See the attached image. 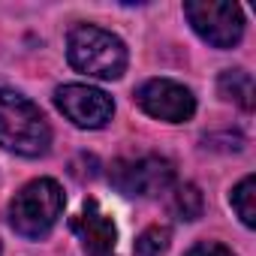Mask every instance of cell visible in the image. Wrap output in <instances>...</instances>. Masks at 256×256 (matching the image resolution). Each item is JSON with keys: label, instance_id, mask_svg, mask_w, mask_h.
<instances>
[{"label": "cell", "instance_id": "5", "mask_svg": "<svg viewBox=\"0 0 256 256\" xmlns=\"http://www.w3.org/2000/svg\"><path fill=\"white\" fill-rule=\"evenodd\" d=\"M190 28L214 48H232L244 36V12L238 4H217V0H193L184 4Z\"/></svg>", "mask_w": 256, "mask_h": 256}, {"label": "cell", "instance_id": "7", "mask_svg": "<svg viewBox=\"0 0 256 256\" xmlns=\"http://www.w3.org/2000/svg\"><path fill=\"white\" fill-rule=\"evenodd\" d=\"M136 102L145 114L166 120V124H184L196 114V96L190 88L172 82V78H151L136 90Z\"/></svg>", "mask_w": 256, "mask_h": 256}, {"label": "cell", "instance_id": "2", "mask_svg": "<svg viewBox=\"0 0 256 256\" xmlns=\"http://www.w3.org/2000/svg\"><path fill=\"white\" fill-rule=\"evenodd\" d=\"M66 60L76 72L88 78H120L126 70V46L112 30L96 24H76L66 36Z\"/></svg>", "mask_w": 256, "mask_h": 256}, {"label": "cell", "instance_id": "11", "mask_svg": "<svg viewBox=\"0 0 256 256\" xmlns=\"http://www.w3.org/2000/svg\"><path fill=\"white\" fill-rule=\"evenodd\" d=\"M169 238H172L169 226H151V229H145V232L136 238L133 253H136V256H163V253L169 250Z\"/></svg>", "mask_w": 256, "mask_h": 256}, {"label": "cell", "instance_id": "10", "mask_svg": "<svg viewBox=\"0 0 256 256\" xmlns=\"http://www.w3.org/2000/svg\"><path fill=\"white\" fill-rule=\"evenodd\" d=\"M253 199H256V178H253V175H247V178H241V181H238V187H235V190H232V196H229V202H232L235 214L241 217V223H244L247 229H253V226H256V205H253Z\"/></svg>", "mask_w": 256, "mask_h": 256}, {"label": "cell", "instance_id": "1", "mask_svg": "<svg viewBox=\"0 0 256 256\" xmlns=\"http://www.w3.org/2000/svg\"><path fill=\"white\" fill-rule=\"evenodd\" d=\"M52 145V126L40 106L24 94L0 88V148L18 157H42Z\"/></svg>", "mask_w": 256, "mask_h": 256}, {"label": "cell", "instance_id": "4", "mask_svg": "<svg viewBox=\"0 0 256 256\" xmlns=\"http://www.w3.org/2000/svg\"><path fill=\"white\" fill-rule=\"evenodd\" d=\"M108 181L118 193L124 196H139V199H154L166 190L175 187V166L166 157L145 154L133 160H118L108 169Z\"/></svg>", "mask_w": 256, "mask_h": 256}, {"label": "cell", "instance_id": "9", "mask_svg": "<svg viewBox=\"0 0 256 256\" xmlns=\"http://www.w3.org/2000/svg\"><path fill=\"white\" fill-rule=\"evenodd\" d=\"M217 90H220L223 100H232L244 112H253V94L256 90H253V76L247 70H226V72H220Z\"/></svg>", "mask_w": 256, "mask_h": 256}, {"label": "cell", "instance_id": "6", "mask_svg": "<svg viewBox=\"0 0 256 256\" xmlns=\"http://www.w3.org/2000/svg\"><path fill=\"white\" fill-rule=\"evenodd\" d=\"M54 102L64 112V118H70L82 130H102L114 114V102L106 90L94 88V84H64L54 90Z\"/></svg>", "mask_w": 256, "mask_h": 256}, {"label": "cell", "instance_id": "8", "mask_svg": "<svg viewBox=\"0 0 256 256\" xmlns=\"http://www.w3.org/2000/svg\"><path fill=\"white\" fill-rule=\"evenodd\" d=\"M72 232L82 241V250L88 256H114L118 247V226L114 220L100 208L96 199H88L78 211V217H72Z\"/></svg>", "mask_w": 256, "mask_h": 256}, {"label": "cell", "instance_id": "12", "mask_svg": "<svg viewBox=\"0 0 256 256\" xmlns=\"http://www.w3.org/2000/svg\"><path fill=\"white\" fill-rule=\"evenodd\" d=\"M172 211L181 217V220H196L202 214V193L193 187V184H184V187H175V199H172Z\"/></svg>", "mask_w": 256, "mask_h": 256}, {"label": "cell", "instance_id": "3", "mask_svg": "<svg viewBox=\"0 0 256 256\" xmlns=\"http://www.w3.org/2000/svg\"><path fill=\"white\" fill-rule=\"evenodd\" d=\"M64 190L54 178L28 181L10 202V223L22 238H42L64 214Z\"/></svg>", "mask_w": 256, "mask_h": 256}, {"label": "cell", "instance_id": "13", "mask_svg": "<svg viewBox=\"0 0 256 256\" xmlns=\"http://www.w3.org/2000/svg\"><path fill=\"white\" fill-rule=\"evenodd\" d=\"M184 256H235L229 247H223V244H217V241H199V244H193Z\"/></svg>", "mask_w": 256, "mask_h": 256}]
</instances>
